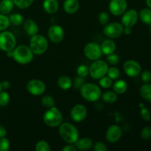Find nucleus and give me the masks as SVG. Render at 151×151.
Wrapping results in <instances>:
<instances>
[{"label":"nucleus","instance_id":"f03ea898","mask_svg":"<svg viewBox=\"0 0 151 151\" xmlns=\"http://www.w3.org/2000/svg\"><path fill=\"white\" fill-rule=\"evenodd\" d=\"M33 58V52L27 45H19L13 50V58L19 64H28L32 61Z\"/></svg>","mask_w":151,"mask_h":151},{"label":"nucleus","instance_id":"1a4fd4ad","mask_svg":"<svg viewBox=\"0 0 151 151\" xmlns=\"http://www.w3.org/2000/svg\"><path fill=\"white\" fill-rule=\"evenodd\" d=\"M83 52L86 58L93 61L100 59L103 55L100 45L95 42H89L86 44Z\"/></svg>","mask_w":151,"mask_h":151},{"label":"nucleus","instance_id":"4be33fe9","mask_svg":"<svg viewBox=\"0 0 151 151\" xmlns=\"http://www.w3.org/2000/svg\"><path fill=\"white\" fill-rule=\"evenodd\" d=\"M112 85L114 91L117 94H125L128 90V83L124 80H117Z\"/></svg>","mask_w":151,"mask_h":151},{"label":"nucleus","instance_id":"412c9836","mask_svg":"<svg viewBox=\"0 0 151 151\" xmlns=\"http://www.w3.org/2000/svg\"><path fill=\"white\" fill-rule=\"evenodd\" d=\"M75 146L77 150H90L93 147V142L90 138L83 137V138L78 139L76 142L75 143Z\"/></svg>","mask_w":151,"mask_h":151},{"label":"nucleus","instance_id":"603ef678","mask_svg":"<svg viewBox=\"0 0 151 151\" xmlns=\"http://www.w3.org/2000/svg\"><path fill=\"white\" fill-rule=\"evenodd\" d=\"M1 90H2V86H1V82L0 81V91H1Z\"/></svg>","mask_w":151,"mask_h":151},{"label":"nucleus","instance_id":"bb28decb","mask_svg":"<svg viewBox=\"0 0 151 151\" xmlns=\"http://www.w3.org/2000/svg\"><path fill=\"white\" fill-rule=\"evenodd\" d=\"M117 98V94L114 91H108L102 95V99L106 103H114Z\"/></svg>","mask_w":151,"mask_h":151},{"label":"nucleus","instance_id":"c756f323","mask_svg":"<svg viewBox=\"0 0 151 151\" xmlns=\"http://www.w3.org/2000/svg\"><path fill=\"white\" fill-rule=\"evenodd\" d=\"M14 5L20 9H27L33 4L35 0H13Z\"/></svg>","mask_w":151,"mask_h":151},{"label":"nucleus","instance_id":"a18cd8bd","mask_svg":"<svg viewBox=\"0 0 151 151\" xmlns=\"http://www.w3.org/2000/svg\"><path fill=\"white\" fill-rule=\"evenodd\" d=\"M63 151H77L76 147L75 146L74 144H68L67 145H66L65 147H63L62 148Z\"/></svg>","mask_w":151,"mask_h":151},{"label":"nucleus","instance_id":"f3484780","mask_svg":"<svg viewBox=\"0 0 151 151\" xmlns=\"http://www.w3.org/2000/svg\"><path fill=\"white\" fill-rule=\"evenodd\" d=\"M23 27L25 32L30 36L38 34V31H39V28H38L36 22L31 19H27L24 21Z\"/></svg>","mask_w":151,"mask_h":151},{"label":"nucleus","instance_id":"393cba45","mask_svg":"<svg viewBox=\"0 0 151 151\" xmlns=\"http://www.w3.org/2000/svg\"><path fill=\"white\" fill-rule=\"evenodd\" d=\"M14 3L13 0H1L0 2V13L2 14H8L13 10Z\"/></svg>","mask_w":151,"mask_h":151},{"label":"nucleus","instance_id":"79ce46f5","mask_svg":"<svg viewBox=\"0 0 151 151\" xmlns=\"http://www.w3.org/2000/svg\"><path fill=\"white\" fill-rule=\"evenodd\" d=\"M84 83H85L84 78L78 76L76 78H75L74 81L72 82V86H74V88H76V89H80Z\"/></svg>","mask_w":151,"mask_h":151},{"label":"nucleus","instance_id":"c85d7f7f","mask_svg":"<svg viewBox=\"0 0 151 151\" xmlns=\"http://www.w3.org/2000/svg\"><path fill=\"white\" fill-rule=\"evenodd\" d=\"M10 24L14 26H20L23 24L24 18L20 13H13L9 16Z\"/></svg>","mask_w":151,"mask_h":151},{"label":"nucleus","instance_id":"4468645a","mask_svg":"<svg viewBox=\"0 0 151 151\" xmlns=\"http://www.w3.org/2000/svg\"><path fill=\"white\" fill-rule=\"evenodd\" d=\"M139 19V13L135 9L126 10L121 18V24L124 27H133Z\"/></svg>","mask_w":151,"mask_h":151},{"label":"nucleus","instance_id":"dca6fc26","mask_svg":"<svg viewBox=\"0 0 151 151\" xmlns=\"http://www.w3.org/2000/svg\"><path fill=\"white\" fill-rule=\"evenodd\" d=\"M122 136V129L119 125H112L108 128L106 133V138L110 143H116Z\"/></svg>","mask_w":151,"mask_h":151},{"label":"nucleus","instance_id":"4c0bfd02","mask_svg":"<svg viewBox=\"0 0 151 151\" xmlns=\"http://www.w3.org/2000/svg\"><path fill=\"white\" fill-rule=\"evenodd\" d=\"M140 107H141V111H140V114H141L142 118L144 119L145 121H149L150 119L151 114L149 109L145 107L142 105V103L140 104Z\"/></svg>","mask_w":151,"mask_h":151},{"label":"nucleus","instance_id":"72a5a7b5","mask_svg":"<svg viewBox=\"0 0 151 151\" xmlns=\"http://www.w3.org/2000/svg\"><path fill=\"white\" fill-rule=\"evenodd\" d=\"M51 150L50 145L47 142L44 140H40L35 145V150L36 151H50Z\"/></svg>","mask_w":151,"mask_h":151},{"label":"nucleus","instance_id":"49530a36","mask_svg":"<svg viewBox=\"0 0 151 151\" xmlns=\"http://www.w3.org/2000/svg\"><path fill=\"white\" fill-rule=\"evenodd\" d=\"M7 136V130L3 125H0V138L6 137Z\"/></svg>","mask_w":151,"mask_h":151},{"label":"nucleus","instance_id":"a211bd4d","mask_svg":"<svg viewBox=\"0 0 151 151\" xmlns=\"http://www.w3.org/2000/svg\"><path fill=\"white\" fill-rule=\"evenodd\" d=\"M102 52L103 55H106V56L112 54V53H114L116 51V44L111 38H109V39H106L102 42L101 45Z\"/></svg>","mask_w":151,"mask_h":151},{"label":"nucleus","instance_id":"a19ab883","mask_svg":"<svg viewBox=\"0 0 151 151\" xmlns=\"http://www.w3.org/2000/svg\"><path fill=\"white\" fill-rule=\"evenodd\" d=\"M141 137L145 140H148L151 138V126L144 127L141 131Z\"/></svg>","mask_w":151,"mask_h":151},{"label":"nucleus","instance_id":"3c124183","mask_svg":"<svg viewBox=\"0 0 151 151\" xmlns=\"http://www.w3.org/2000/svg\"><path fill=\"white\" fill-rule=\"evenodd\" d=\"M145 3L147 7L151 9V0H145Z\"/></svg>","mask_w":151,"mask_h":151},{"label":"nucleus","instance_id":"2eb2a0df","mask_svg":"<svg viewBox=\"0 0 151 151\" xmlns=\"http://www.w3.org/2000/svg\"><path fill=\"white\" fill-rule=\"evenodd\" d=\"M88 111L87 108L83 104H77L72 108L70 116L74 122H81L86 118Z\"/></svg>","mask_w":151,"mask_h":151},{"label":"nucleus","instance_id":"7c9ffc66","mask_svg":"<svg viewBox=\"0 0 151 151\" xmlns=\"http://www.w3.org/2000/svg\"><path fill=\"white\" fill-rule=\"evenodd\" d=\"M106 75L112 81H115V80H117L119 78V76H120V70L117 67H115V66L109 67Z\"/></svg>","mask_w":151,"mask_h":151},{"label":"nucleus","instance_id":"f8f14e48","mask_svg":"<svg viewBox=\"0 0 151 151\" xmlns=\"http://www.w3.org/2000/svg\"><path fill=\"white\" fill-rule=\"evenodd\" d=\"M123 70L130 78H136L141 73L142 66L137 60H128L123 63Z\"/></svg>","mask_w":151,"mask_h":151},{"label":"nucleus","instance_id":"5701e85b","mask_svg":"<svg viewBox=\"0 0 151 151\" xmlns=\"http://www.w3.org/2000/svg\"><path fill=\"white\" fill-rule=\"evenodd\" d=\"M57 84L60 88L63 90H69L72 87V81L69 76L62 75L59 77L57 81Z\"/></svg>","mask_w":151,"mask_h":151},{"label":"nucleus","instance_id":"9b49d317","mask_svg":"<svg viewBox=\"0 0 151 151\" xmlns=\"http://www.w3.org/2000/svg\"><path fill=\"white\" fill-rule=\"evenodd\" d=\"M47 35L51 42L54 44H58L61 42L64 38V29L58 24L52 25L49 27Z\"/></svg>","mask_w":151,"mask_h":151},{"label":"nucleus","instance_id":"6ab92c4d","mask_svg":"<svg viewBox=\"0 0 151 151\" xmlns=\"http://www.w3.org/2000/svg\"><path fill=\"white\" fill-rule=\"evenodd\" d=\"M63 7L68 14H74L79 10L80 3L78 0H64Z\"/></svg>","mask_w":151,"mask_h":151},{"label":"nucleus","instance_id":"58836bf2","mask_svg":"<svg viewBox=\"0 0 151 151\" xmlns=\"http://www.w3.org/2000/svg\"><path fill=\"white\" fill-rule=\"evenodd\" d=\"M106 60H107V62L109 64L112 65V66H115V65L119 63V57L118 55L115 54V53H112V54L107 55Z\"/></svg>","mask_w":151,"mask_h":151},{"label":"nucleus","instance_id":"423d86ee","mask_svg":"<svg viewBox=\"0 0 151 151\" xmlns=\"http://www.w3.org/2000/svg\"><path fill=\"white\" fill-rule=\"evenodd\" d=\"M109 68V64L105 60H94L89 66V75L93 79L99 80L106 75Z\"/></svg>","mask_w":151,"mask_h":151},{"label":"nucleus","instance_id":"de8ad7c7","mask_svg":"<svg viewBox=\"0 0 151 151\" xmlns=\"http://www.w3.org/2000/svg\"><path fill=\"white\" fill-rule=\"evenodd\" d=\"M2 89H8L10 86V83L8 81H4L1 82Z\"/></svg>","mask_w":151,"mask_h":151},{"label":"nucleus","instance_id":"b1692460","mask_svg":"<svg viewBox=\"0 0 151 151\" xmlns=\"http://www.w3.org/2000/svg\"><path fill=\"white\" fill-rule=\"evenodd\" d=\"M139 18L145 24L151 25V9L149 7L142 9L139 13Z\"/></svg>","mask_w":151,"mask_h":151},{"label":"nucleus","instance_id":"9d476101","mask_svg":"<svg viewBox=\"0 0 151 151\" xmlns=\"http://www.w3.org/2000/svg\"><path fill=\"white\" fill-rule=\"evenodd\" d=\"M26 88L28 92L33 96H40L44 94L47 86L44 82L39 79H31L27 82Z\"/></svg>","mask_w":151,"mask_h":151},{"label":"nucleus","instance_id":"37998d69","mask_svg":"<svg viewBox=\"0 0 151 151\" xmlns=\"http://www.w3.org/2000/svg\"><path fill=\"white\" fill-rule=\"evenodd\" d=\"M93 149L95 151H108V147L105 143L102 142H97L95 144L93 145Z\"/></svg>","mask_w":151,"mask_h":151},{"label":"nucleus","instance_id":"20e7f679","mask_svg":"<svg viewBox=\"0 0 151 151\" xmlns=\"http://www.w3.org/2000/svg\"><path fill=\"white\" fill-rule=\"evenodd\" d=\"M44 124L50 128L58 127L63 121V116L61 111L57 107L50 108L44 112L43 115Z\"/></svg>","mask_w":151,"mask_h":151},{"label":"nucleus","instance_id":"c9c22d12","mask_svg":"<svg viewBox=\"0 0 151 151\" xmlns=\"http://www.w3.org/2000/svg\"><path fill=\"white\" fill-rule=\"evenodd\" d=\"M10 94L5 91H0V106H6L10 103Z\"/></svg>","mask_w":151,"mask_h":151},{"label":"nucleus","instance_id":"09e8293b","mask_svg":"<svg viewBox=\"0 0 151 151\" xmlns=\"http://www.w3.org/2000/svg\"><path fill=\"white\" fill-rule=\"evenodd\" d=\"M132 32V27H124L123 33H125L126 35H130Z\"/></svg>","mask_w":151,"mask_h":151},{"label":"nucleus","instance_id":"f257e3e1","mask_svg":"<svg viewBox=\"0 0 151 151\" xmlns=\"http://www.w3.org/2000/svg\"><path fill=\"white\" fill-rule=\"evenodd\" d=\"M58 127L60 137L67 144H75L79 139V131L73 124L62 122Z\"/></svg>","mask_w":151,"mask_h":151},{"label":"nucleus","instance_id":"f704fd0d","mask_svg":"<svg viewBox=\"0 0 151 151\" xmlns=\"http://www.w3.org/2000/svg\"><path fill=\"white\" fill-rule=\"evenodd\" d=\"M77 75L82 78H86L88 75H89V67L85 64H81L77 68Z\"/></svg>","mask_w":151,"mask_h":151},{"label":"nucleus","instance_id":"2f4dec72","mask_svg":"<svg viewBox=\"0 0 151 151\" xmlns=\"http://www.w3.org/2000/svg\"><path fill=\"white\" fill-rule=\"evenodd\" d=\"M10 24L9 17L5 16V14L0 13V32L7 29Z\"/></svg>","mask_w":151,"mask_h":151},{"label":"nucleus","instance_id":"473e14b6","mask_svg":"<svg viewBox=\"0 0 151 151\" xmlns=\"http://www.w3.org/2000/svg\"><path fill=\"white\" fill-rule=\"evenodd\" d=\"M113 84V81L109 76H103V78L99 79V85L103 88H109Z\"/></svg>","mask_w":151,"mask_h":151},{"label":"nucleus","instance_id":"0eeeda50","mask_svg":"<svg viewBox=\"0 0 151 151\" xmlns=\"http://www.w3.org/2000/svg\"><path fill=\"white\" fill-rule=\"evenodd\" d=\"M16 36L10 31L4 30L0 32V50L4 52L12 51L16 47Z\"/></svg>","mask_w":151,"mask_h":151},{"label":"nucleus","instance_id":"e433bc0d","mask_svg":"<svg viewBox=\"0 0 151 151\" xmlns=\"http://www.w3.org/2000/svg\"><path fill=\"white\" fill-rule=\"evenodd\" d=\"M110 20V16L109 14L106 11H103L101 13H100V14L98 15V21L99 23L101 25H106L109 22Z\"/></svg>","mask_w":151,"mask_h":151},{"label":"nucleus","instance_id":"39448f33","mask_svg":"<svg viewBox=\"0 0 151 151\" xmlns=\"http://www.w3.org/2000/svg\"><path fill=\"white\" fill-rule=\"evenodd\" d=\"M29 47L34 55H41L47 51L49 43L46 37H44V35L35 34L31 36Z\"/></svg>","mask_w":151,"mask_h":151},{"label":"nucleus","instance_id":"cd10ccee","mask_svg":"<svg viewBox=\"0 0 151 151\" xmlns=\"http://www.w3.org/2000/svg\"><path fill=\"white\" fill-rule=\"evenodd\" d=\"M41 103L44 107L47 108V109H50V108L54 107L55 106V100L53 98L52 96L50 95H44L42 97L41 100Z\"/></svg>","mask_w":151,"mask_h":151},{"label":"nucleus","instance_id":"6e6552de","mask_svg":"<svg viewBox=\"0 0 151 151\" xmlns=\"http://www.w3.org/2000/svg\"><path fill=\"white\" fill-rule=\"evenodd\" d=\"M124 27L119 22H111L104 25L103 32L109 38H116L123 34Z\"/></svg>","mask_w":151,"mask_h":151},{"label":"nucleus","instance_id":"7ed1b4c3","mask_svg":"<svg viewBox=\"0 0 151 151\" xmlns=\"http://www.w3.org/2000/svg\"><path fill=\"white\" fill-rule=\"evenodd\" d=\"M81 95L83 98L88 102H96L102 96L101 88L92 83H84L80 88Z\"/></svg>","mask_w":151,"mask_h":151},{"label":"nucleus","instance_id":"c03bdc74","mask_svg":"<svg viewBox=\"0 0 151 151\" xmlns=\"http://www.w3.org/2000/svg\"><path fill=\"white\" fill-rule=\"evenodd\" d=\"M141 78L142 81L145 83H148L151 82V72L148 70H145L143 72H141Z\"/></svg>","mask_w":151,"mask_h":151},{"label":"nucleus","instance_id":"a878e982","mask_svg":"<svg viewBox=\"0 0 151 151\" xmlns=\"http://www.w3.org/2000/svg\"><path fill=\"white\" fill-rule=\"evenodd\" d=\"M139 94L145 100L151 102V84L150 83L142 86L139 89Z\"/></svg>","mask_w":151,"mask_h":151},{"label":"nucleus","instance_id":"8fccbe9b","mask_svg":"<svg viewBox=\"0 0 151 151\" xmlns=\"http://www.w3.org/2000/svg\"><path fill=\"white\" fill-rule=\"evenodd\" d=\"M7 52V56L8 58H13V50L12 51L6 52Z\"/></svg>","mask_w":151,"mask_h":151},{"label":"nucleus","instance_id":"aec40b11","mask_svg":"<svg viewBox=\"0 0 151 151\" xmlns=\"http://www.w3.org/2000/svg\"><path fill=\"white\" fill-rule=\"evenodd\" d=\"M43 8L48 14H55L59 9V4L58 0H44Z\"/></svg>","mask_w":151,"mask_h":151},{"label":"nucleus","instance_id":"ea45409f","mask_svg":"<svg viewBox=\"0 0 151 151\" xmlns=\"http://www.w3.org/2000/svg\"><path fill=\"white\" fill-rule=\"evenodd\" d=\"M10 147V141L6 137L0 138V151L9 150Z\"/></svg>","mask_w":151,"mask_h":151},{"label":"nucleus","instance_id":"ddd939ff","mask_svg":"<svg viewBox=\"0 0 151 151\" xmlns=\"http://www.w3.org/2000/svg\"><path fill=\"white\" fill-rule=\"evenodd\" d=\"M128 8L126 0H110L109 10L113 16H118L123 14Z\"/></svg>","mask_w":151,"mask_h":151}]
</instances>
